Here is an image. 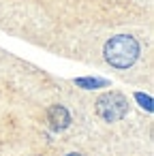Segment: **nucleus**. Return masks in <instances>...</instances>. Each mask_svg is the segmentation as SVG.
Listing matches in <instances>:
<instances>
[{"mask_svg": "<svg viewBox=\"0 0 154 156\" xmlns=\"http://www.w3.org/2000/svg\"><path fill=\"white\" fill-rule=\"evenodd\" d=\"M139 58V43L128 34H118L105 45V60L113 69H131Z\"/></svg>", "mask_w": 154, "mask_h": 156, "instance_id": "f257e3e1", "label": "nucleus"}, {"mask_svg": "<svg viewBox=\"0 0 154 156\" xmlns=\"http://www.w3.org/2000/svg\"><path fill=\"white\" fill-rule=\"evenodd\" d=\"M126 109H128V103H126V98H124L122 94H118V92H109V94L101 96L98 103H96L98 115H101L103 120H107V122H116V120L124 118V115H126Z\"/></svg>", "mask_w": 154, "mask_h": 156, "instance_id": "f03ea898", "label": "nucleus"}, {"mask_svg": "<svg viewBox=\"0 0 154 156\" xmlns=\"http://www.w3.org/2000/svg\"><path fill=\"white\" fill-rule=\"evenodd\" d=\"M49 122H52V126L54 128H64L69 122H71V118H69V113H66V109L64 107H52L49 109Z\"/></svg>", "mask_w": 154, "mask_h": 156, "instance_id": "7ed1b4c3", "label": "nucleus"}, {"mask_svg": "<svg viewBox=\"0 0 154 156\" xmlns=\"http://www.w3.org/2000/svg\"><path fill=\"white\" fill-rule=\"evenodd\" d=\"M66 156H81V154H75V152H73V154H66Z\"/></svg>", "mask_w": 154, "mask_h": 156, "instance_id": "20e7f679", "label": "nucleus"}]
</instances>
